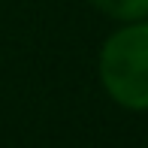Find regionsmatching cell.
<instances>
[{"label":"cell","instance_id":"obj_1","mask_svg":"<svg viewBox=\"0 0 148 148\" xmlns=\"http://www.w3.org/2000/svg\"><path fill=\"white\" fill-rule=\"evenodd\" d=\"M100 79L115 103L148 109V21L112 33L100 51Z\"/></svg>","mask_w":148,"mask_h":148},{"label":"cell","instance_id":"obj_2","mask_svg":"<svg viewBox=\"0 0 148 148\" xmlns=\"http://www.w3.org/2000/svg\"><path fill=\"white\" fill-rule=\"evenodd\" d=\"M100 12L121 21H142L148 18V0H91Z\"/></svg>","mask_w":148,"mask_h":148}]
</instances>
